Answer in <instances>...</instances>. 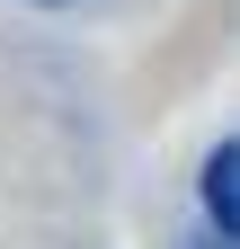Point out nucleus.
Here are the masks:
<instances>
[{
    "mask_svg": "<svg viewBox=\"0 0 240 249\" xmlns=\"http://www.w3.org/2000/svg\"><path fill=\"white\" fill-rule=\"evenodd\" d=\"M205 231H240V142H214L205 151Z\"/></svg>",
    "mask_w": 240,
    "mask_h": 249,
    "instance_id": "obj_1",
    "label": "nucleus"
},
{
    "mask_svg": "<svg viewBox=\"0 0 240 249\" xmlns=\"http://www.w3.org/2000/svg\"><path fill=\"white\" fill-rule=\"evenodd\" d=\"M187 249H231V231H205V240H187Z\"/></svg>",
    "mask_w": 240,
    "mask_h": 249,
    "instance_id": "obj_2",
    "label": "nucleus"
}]
</instances>
